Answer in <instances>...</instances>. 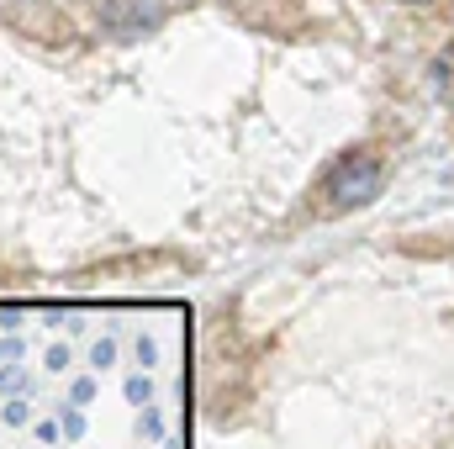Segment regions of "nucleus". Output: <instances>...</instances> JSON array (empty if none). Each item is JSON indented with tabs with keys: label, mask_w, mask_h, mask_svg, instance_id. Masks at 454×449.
I'll return each instance as SVG.
<instances>
[{
	"label": "nucleus",
	"mask_w": 454,
	"mask_h": 449,
	"mask_svg": "<svg viewBox=\"0 0 454 449\" xmlns=\"http://www.w3.org/2000/svg\"><path fill=\"white\" fill-rule=\"evenodd\" d=\"M380 191H386V164H380V154H370V148L339 154V159L328 164V175H323V201H328V212H359V207H370Z\"/></svg>",
	"instance_id": "nucleus-1"
},
{
	"label": "nucleus",
	"mask_w": 454,
	"mask_h": 449,
	"mask_svg": "<svg viewBox=\"0 0 454 449\" xmlns=\"http://www.w3.org/2000/svg\"><path fill=\"white\" fill-rule=\"evenodd\" d=\"M101 21H106V27H127V32H137V27L148 32V21H159V11H143L137 0H112V5L101 11Z\"/></svg>",
	"instance_id": "nucleus-2"
},
{
	"label": "nucleus",
	"mask_w": 454,
	"mask_h": 449,
	"mask_svg": "<svg viewBox=\"0 0 454 449\" xmlns=\"http://www.w3.org/2000/svg\"><path fill=\"white\" fill-rule=\"evenodd\" d=\"M0 418H5L11 429H27V423H32V407H27L21 397H5V407H0Z\"/></svg>",
	"instance_id": "nucleus-3"
},
{
	"label": "nucleus",
	"mask_w": 454,
	"mask_h": 449,
	"mask_svg": "<svg viewBox=\"0 0 454 449\" xmlns=\"http://www.w3.org/2000/svg\"><path fill=\"white\" fill-rule=\"evenodd\" d=\"M0 391H5V397H21V391H27V375L16 370V359H11V365H0Z\"/></svg>",
	"instance_id": "nucleus-4"
},
{
	"label": "nucleus",
	"mask_w": 454,
	"mask_h": 449,
	"mask_svg": "<svg viewBox=\"0 0 454 449\" xmlns=\"http://www.w3.org/2000/svg\"><path fill=\"white\" fill-rule=\"evenodd\" d=\"M127 402L148 407V402H153V381H148V375H132V381H127Z\"/></svg>",
	"instance_id": "nucleus-5"
},
{
	"label": "nucleus",
	"mask_w": 454,
	"mask_h": 449,
	"mask_svg": "<svg viewBox=\"0 0 454 449\" xmlns=\"http://www.w3.org/2000/svg\"><path fill=\"white\" fill-rule=\"evenodd\" d=\"M69 397H74V407H85V402H96V381H90V375H80V381L69 386Z\"/></svg>",
	"instance_id": "nucleus-6"
},
{
	"label": "nucleus",
	"mask_w": 454,
	"mask_h": 449,
	"mask_svg": "<svg viewBox=\"0 0 454 449\" xmlns=\"http://www.w3.org/2000/svg\"><path fill=\"white\" fill-rule=\"evenodd\" d=\"M112 359H116V343H112V338H101V343L90 349V365H96V370H106Z\"/></svg>",
	"instance_id": "nucleus-7"
},
{
	"label": "nucleus",
	"mask_w": 454,
	"mask_h": 449,
	"mask_svg": "<svg viewBox=\"0 0 454 449\" xmlns=\"http://www.w3.org/2000/svg\"><path fill=\"white\" fill-rule=\"evenodd\" d=\"M59 434H64V439H80V434H85V413H64Z\"/></svg>",
	"instance_id": "nucleus-8"
},
{
	"label": "nucleus",
	"mask_w": 454,
	"mask_h": 449,
	"mask_svg": "<svg viewBox=\"0 0 454 449\" xmlns=\"http://www.w3.org/2000/svg\"><path fill=\"white\" fill-rule=\"evenodd\" d=\"M48 370H53V375H59V370H69V349H64V343H53V349H48Z\"/></svg>",
	"instance_id": "nucleus-9"
},
{
	"label": "nucleus",
	"mask_w": 454,
	"mask_h": 449,
	"mask_svg": "<svg viewBox=\"0 0 454 449\" xmlns=\"http://www.w3.org/2000/svg\"><path fill=\"white\" fill-rule=\"evenodd\" d=\"M0 359H21V338H16V334L0 338Z\"/></svg>",
	"instance_id": "nucleus-10"
},
{
	"label": "nucleus",
	"mask_w": 454,
	"mask_h": 449,
	"mask_svg": "<svg viewBox=\"0 0 454 449\" xmlns=\"http://www.w3.org/2000/svg\"><path fill=\"white\" fill-rule=\"evenodd\" d=\"M137 359H143V365H153V359H159V349H153V338H137Z\"/></svg>",
	"instance_id": "nucleus-11"
},
{
	"label": "nucleus",
	"mask_w": 454,
	"mask_h": 449,
	"mask_svg": "<svg viewBox=\"0 0 454 449\" xmlns=\"http://www.w3.org/2000/svg\"><path fill=\"white\" fill-rule=\"evenodd\" d=\"M407 5H418V0H407Z\"/></svg>",
	"instance_id": "nucleus-12"
}]
</instances>
